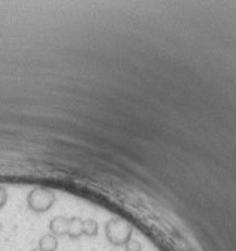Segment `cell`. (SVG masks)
<instances>
[{"label":"cell","instance_id":"2","mask_svg":"<svg viewBox=\"0 0 236 251\" xmlns=\"http://www.w3.org/2000/svg\"><path fill=\"white\" fill-rule=\"evenodd\" d=\"M39 248L42 251H55L57 250V239L52 235H45L39 241Z\"/></svg>","mask_w":236,"mask_h":251},{"label":"cell","instance_id":"3","mask_svg":"<svg viewBox=\"0 0 236 251\" xmlns=\"http://www.w3.org/2000/svg\"><path fill=\"white\" fill-rule=\"evenodd\" d=\"M32 251H42L41 248H36V250H32Z\"/></svg>","mask_w":236,"mask_h":251},{"label":"cell","instance_id":"1","mask_svg":"<svg viewBox=\"0 0 236 251\" xmlns=\"http://www.w3.org/2000/svg\"><path fill=\"white\" fill-rule=\"evenodd\" d=\"M51 232L55 233V235H66L68 230H69V222L66 218H62V217H57L51 222Z\"/></svg>","mask_w":236,"mask_h":251}]
</instances>
